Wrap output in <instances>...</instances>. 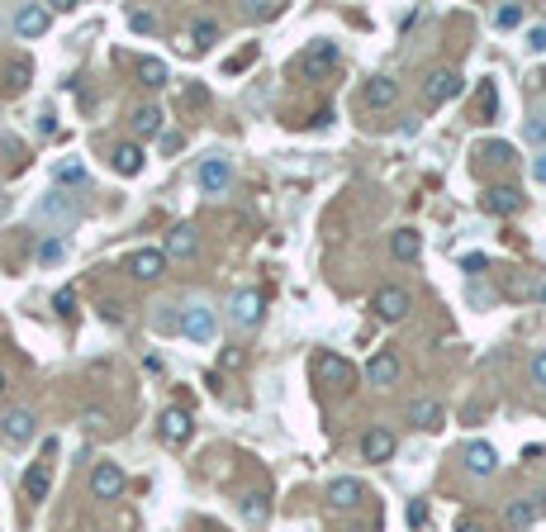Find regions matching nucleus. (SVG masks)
<instances>
[{
    "label": "nucleus",
    "instance_id": "45",
    "mask_svg": "<svg viewBox=\"0 0 546 532\" xmlns=\"http://www.w3.org/2000/svg\"><path fill=\"white\" fill-rule=\"evenodd\" d=\"M328 119H333V110H319V115L309 119V129H328Z\"/></svg>",
    "mask_w": 546,
    "mask_h": 532
},
{
    "label": "nucleus",
    "instance_id": "3",
    "mask_svg": "<svg viewBox=\"0 0 546 532\" xmlns=\"http://www.w3.org/2000/svg\"><path fill=\"white\" fill-rule=\"evenodd\" d=\"M466 91V81H461L456 67H432L428 81H423V95H428L432 105H447V100H456V95Z\"/></svg>",
    "mask_w": 546,
    "mask_h": 532
},
{
    "label": "nucleus",
    "instance_id": "28",
    "mask_svg": "<svg viewBox=\"0 0 546 532\" xmlns=\"http://www.w3.org/2000/svg\"><path fill=\"white\" fill-rule=\"evenodd\" d=\"M138 76L147 81V86H167V67H162V58H143L138 62Z\"/></svg>",
    "mask_w": 546,
    "mask_h": 532
},
{
    "label": "nucleus",
    "instance_id": "33",
    "mask_svg": "<svg viewBox=\"0 0 546 532\" xmlns=\"http://www.w3.org/2000/svg\"><path fill=\"white\" fill-rule=\"evenodd\" d=\"M242 513H248L252 523H266V499L262 495H248V499H242Z\"/></svg>",
    "mask_w": 546,
    "mask_h": 532
},
{
    "label": "nucleus",
    "instance_id": "29",
    "mask_svg": "<svg viewBox=\"0 0 546 532\" xmlns=\"http://www.w3.org/2000/svg\"><path fill=\"white\" fill-rule=\"evenodd\" d=\"M29 76H34V67H29V62H20V58L10 62V67H5V81H10V91L29 86Z\"/></svg>",
    "mask_w": 546,
    "mask_h": 532
},
{
    "label": "nucleus",
    "instance_id": "10",
    "mask_svg": "<svg viewBox=\"0 0 546 532\" xmlns=\"http://www.w3.org/2000/svg\"><path fill=\"white\" fill-rule=\"evenodd\" d=\"M333 62H337V44H333V38H319V44L305 48V58H299V72H305V76H323Z\"/></svg>",
    "mask_w": 546,
    "mask_h": 532
},
{
    "label": "nucleus",
    "instance_id": "7",
    "mask_svg": "<svg viewBox=\"0 0 546 532\" xmlns=\"http://www.w3.org/2000/svg\"><path fill=\"white\" fill-rule=\"evenodd\" d=\"M10 24H15L20 38H38V34H48L52 10H48V5H20L15 15H10Z\"/></svg>",
    "mask_w": 546,
    "mask_h": 532
},
{
    "label": "nucleus",
    "instance_id": "35",
    "mask_svg": "<svg viewBox=\"0 0 546 532\" xmlns=\"http://www.w3.org/2000/svg\"><path fill=\"white\" fill-rule=\"evenodd\" d=\"M100 319H109V323H124L129 314H124V305H119V299H100Z\"/></svg>",
    "mask_w": 546,
    "mask_h": 532
},
{
    "label": "nucleus",
    "instance_id": "20",
    "mask_svg": "<svg viewBox=\"0 0 546 532\" xmlns=\"http://www.w3.org/2000/svg\"><path fill=\"white\" fill-rule=\"evenodd\" d=\"M361 457H366V461H390V457H394V433H390V428H371V433L361 438Z\"/></svg>",
    "mask_w": 546,
    "mask_h": 532
},
{
    "label": "nucleus",
    "instance_id": "43",
    "mask_svg": "<svg viewBox=\"0 0 546 532\" xmlns=\"http://www.w3.org/2000/svg\"><path fill=\"white\" fill-rule=\"evenodd\" d=\"M532 176H537V181L546 186V147H542V153H537V157H532Z\"/></svg>",
    "mask_w": 546,
    "mask_h": 532
},
{
    "label": "nucleus",
    "instance_id": "34",
    "mask_svg": "<svg viewBox=\"0 0 546 532\" xmlns=\"http://www.w3.org/2000/svg\"><path fill=\"white\" fill-rule=\"evenodd\" d=\"M62 252H67V238H62V234H52V238L44 242V248H38V257H44V262H58Z\"/></svg>",
    "mask_w": 546,
    "mask_h": 532
},
{
    "label": "nucleus",
    "instance_id": "32",
    "mask_svg": "<svg viewBox=\"0 0 546 532\" xmlns=\"http://www.w3.org/2000/svg\"><path fill=\"white\" fill-rule=\"evenodd\" d=\"M58 181H62V186H81V181H86V167H81V162H62V167H58Z\"/></svg>",
    "mask_w": 546,
    "mask_h": 532
},
{
    "label": "nucleus",
    "instance_id": "16",
    "mask_svg": "<svg viewBox=\"0 0 546 532\" xmlns=\"http://www.w3.org/2000/svg\"><path fill=\"white\" fill-rule=\"evenodd\" d=\"M408 423L423 428V433H437L447 423V409L437 404V400H414V404H408Z\"/></svg>",
    "mask_w": 546,
    "mask_h": 532
},
{
    "label": "nucleus",
    "instance_id": "13",
    "mask_svg": "<svg viewBox=\"0 0 546 532\" xmlns=\"http://www.w3.org/2000/svg\"><path fill=\"white\" fill-rule=\"evenodd\" d=\"M480 204L489 214H518V210H523V190H518V186H489L480 195Z\"/></svg>",
    "mask_w": 546,
    "mask_h": 532
},
{
    "label": "nucleus",
    "instance_id": "26",
    "mask_svg": "<svg viewBox=\"0 0 546 532\" xmlns=\"http://www.w3.org/2000/svg\"><path fill=\"white\" fill-rule=\"evenodd\" d=\"M319 376L323 380H337V385H352V366L343 357H319Z\"/></svg>",
    "mask_w": 546,
    "mask_h": 532
},
{
    "label": "nucleus",
    "instance_id": "9",
    "mask_svg": "<svg viewBox=\"0 0 546 532\" xmlns=\"http://www.w3.org/2000/svg\"><path fill=\"white\" fill-rule=\"evenodd\" d=\"M181 333L195 337V343H210L214 337V309L210 305H186L181 309Z\"/></svg>",
    "mask_w": 546,
    "mask_h": 532
},
{
    "label": "nucleus",
    "instance_id": "40",
    "mask_svg": "<svg viewBox=\"0 0 546 532\" xmlns=\"http://www.w3.org/2000/svg\"><path fill=\"white\" fill-rule=\"evenodd\" d=\"M532 385H546V352L532 357Z\"/></svg>",
    "mask_w": 546,
    "mask_h": 532
},
{
    "label": "nucleus",
    "instance_id": "18",
    "mask_svg": "<svg viewBox=\"0 0 546 532\" xmlns=\"http://www.w3.org/2000/svg\"><path fill=\"white\" fill-rule=\"evenodd\" d=\"M366 380H371V385H394V380H400V357H394V352H376V357L366 361Z\"/></svg>",
    "mask_w": 546,
    "mask_h": 532
},
{
    "label": "nucleus",
    "instance_id": "5",
    "mask_svg": "<svg viewBox=\"0 0 546 532\" xmlns=\"http://www.w3.org/2000/svg\"><path fill=\"white\" fill-rule=\"evenodd\" d=\"M408 305H414V299H408V290H404V285H380V290H376V299H371V309H376L385 323H400L404 314H408Z\"/></svg>",
    "mask_w": 546,
    "mask_h": 532
},
{
    "label": "nucleus",
    "instance_id": "6",
    "mask_svg": "<svg viewBox=\"0 0 546 532\" xmlns=\"http://www.w3.org/2000/svg\"><path fill=\"white\" fill-rule=\"evenodd\" d=\"M34 433H38V418L29 414V409H5V414H0V438H5V442H29L34 438Z\"/></svg>",
    "mask_w": 546,
    "mask_h": 532
},
{
    "label": "nucleus",
    "instance_id": "31",
    "mask_svg": "<svg viewBox=\"0 0 546 532\" xmlns=\"http://www.w3.org/2000/svg\"><path fill=\"white\" fill-rule=\"evenodd\" d=\"M218 366H224V371H242V366H248V352H242V347H224V352H218Z\"/></svg>",
    "mask_w": 546,
    "mask_h": 532
},
{
    "label": "nucleus",
    "instance_id": "1",
    "mask_svg": "<svg viewBox=\"0 0 546 532\" xmlns=\"http://www.w3.org/2000/svg\"><path fill=\"white\" fill-rule=\"evenodd\" d=\"M29 214H34L38 224H52V228H62V234H67V228H72V224L81 219V210H76V204L67 200V195H58V190H48V195L38 200Z\"/></svg>",
    "mask_w": 546,
    "mask_h": 532
},
{
    "label": "nucleus",
    "instance_id": "23",
    "mask_svg": "<svg viewBox=\"0 0 546 532\" xmlns=\"http://www.w3.org/2000/svg\"><path fill=\"white\" fill-rule=\"evenodd\" d=\"M109 157H115V171L119 176H138L143 171V147L138 143H119Z\"/></svg>",
    "mask_w": 546,
    "mask_h": 532
},
{
    "label": "nucleus",
    "instance_id": "22",
    "mask_svg": "<svg viewBox=\"0 0 546 532\" xmlns=\"http://www.w3.org/2000/svg\"><path fill=\"white\" fill-rule=\"evenodd\" d=\"M390 252H394V262H418L423 238L414 234V228H400V234H390Z\"/></svg>",
    "mask_w": 546,
    "mask_h": 532
},
{
    "label": "nucleus",
    "instance_id": "37",
    "mask_svg": "<svg viewBox=\"0 0 546 532\" xmlns=\"http://www.w3.org/2000/svg\"><path fill=\"white\" fill-rule=\"evenodd\" d=\"M485 157H489V162H499V167H509V162H513V147H509V143H489V147H485Z\"/></svg>",
    "mask_w": 546,
    "mask_h": 532
},
{
    "label": "nucleus",
    "instance_id": "2",
    "mask_svg": "<svg viewBox=\"0 0 546 532\" xmlns=\"http://www.w3.org/2000/svg\"><path fill=\"white\" fill-rule=\"evenodd\" d=\"M228 186H233V157H228V153H210L200 162V190H204V195H224Z\"/></svg>",
    "mask_w": 546,
    "mask_h": 532
},
{
    "label": "nucleus",
    "instance_id": "48",
    "mask_svg": "<svg viewBox=\"0 0 546 532\" xmlns=\"http://www.w3.org/2000/svg\"><path fill=\"white\" fill-rule=\"evenodd\" d=\"M542 295H546V285H542Z\"/></svg>",
    "mask_w": 546,
    "mask_h": 532
},
{
    "label": "nucleus",
    "instance_id": "42",
    "mask_svg": "<svg viewBox=\"0 0 546 532\" xmlns=\"http://www.w3.org/2000/svg\"><path fill=\"white\" fill-rule=\"evenodd\" d=\"M52 305H58V314H72V305H76V295H72V290H58V299H52Z\"/></svg>",
    "mask_w": 546,
    "mask_h": 532
},
{
    "label": "nucleus",
    "instance_id": "38",
    "mask_svg": "<svg viewBox=\"0 0 546 532\" xmlns=\"http://www.w3.org/2000/svg\"><path fill=\"white\" fill-rule=\"evenodd\" d=\"M527 48L532 52H546V24H532V29H527Z\"/></svg>",
    "mask_w": 546,
    "mask_h": 532
},
{
    "label": "nucleus",
    "instance_id": "12",
    "mask_svg": "<svg viewBox=\"0 0 546 532\" xmlns=\"http://www.w3.org/2000/svg\"><path fill=\"white\" fill-rule=\"evenodd\" d=\"M361 499H366V485L357 475H337V480L328 485V504H333V509H357Z\"/></svg>",
    "mask_w": 546,
    "mask_h": 532
},
{
    "label": "nucleus",
    "instance_id": "24",
    "mask_svg": "<svg viewBox=\"0 0 546 532\" xmlns=\"http://www.w3.org/2000/svg\"><path fill=\"white\" fill-rule=\"evenodd\" d=\"M133 133H138V139H157L162 133V110L157 105H138V110H133Z\"/></svg>",
    "mask_w": 546,
    "mask_h": 532
},
{
    "label": "nucleus",
    "instance_id": "8",
    "mask_svg": "<svg viewBox=\"0 0 546 532\" xmlns=\"http://www.w3.org/2000/svg\"><path fill=\"white\" fill-rule=\"evenodd\" d=\"M91 495L95 499H119L124 495V471H119L115 461H100V466L91 471Z\"/></svg>",
    "mask_w": 546,
    "mask_h": 532
},
{
    "label": "nucleus",
    "instance_id": "47",
    "mask_svg": "<svg viewBox=\"0 0 546 532\" xmlns=\"http://www.w3.org/2000/svg\"><path fill=\"white\" fill-rule=\"evenodd\" d=\"M0 394H5V376H0Z\"/></svg>",
    "mask_w": 546,
    "mask_h": 532
},
{
    "label": "nucleus",
    "instance_id": "30",
    "mask_svg": "<svg viewBox=\"0 0 546 532\" xmlns=\"http://www.w3.org/2000/svg\"><path fill=\"white\" fill-rule=\"evenodd\" d=\"M495 24H499V29H518V24H523V5H499Z\"/></svg>",
    "mask_w": 546,
    "mask_h": 532
},
{
    "label": "nucleus",
    "instance_id": "21",
    "mask_svg": "<svg viewBox=\"0 0 546 532\" xmlns=\"http://www.w3.org/2000/svg\"><path fill=\"white\" fill-rule=\"evenodd\" d=\"M48 489H52V461H34L29 475H24V495H29V499H48Z\"/></svg>",
    "mask_w": 546,
    "mask_h": 532
},
{
    "label": "nucleus",
    "instance_id": "44",
    "mask_svg": "<svg viewBox=\"0 0 546 532\" xmlns=\"http://www.w3.org/2000/svg\"><path fill=\"white\" fill-rule=\"evenodd\" d=\"M129 24H133V29H138V34H147V29H153V15H147V10H143V15H129Z\"/></svg>",
    "mask_w": 546,
    "mask_h": 532
},
{
    "label": "nucleus",
    "instance_id": "39",
    "mask_svg": "<svg viewBox=\"0 0 546 532\" xmlns=\"http://www.w3.org/2000/svg\"><path fill=\"white\" fill-rule=\"evenodd\" d=\"M423 523H428V504L414 499V504H408V528H423Z\"/></svg>",
    "mask_w": 546,
    "mask_h": 532
},
{
    "label": "nucleus",
    "instance_id": "19",
    "mask_svg": "<svg viewBox=\"0 0 546 532\" xmlns=\"http://www.w3.org/2000/svg\"><path fill=\"white\" fill-rule=\"evenodd\" d=\"M461 461H466V471H471V475H489V471L499 466V452H495L489 442H471L466 452H461Z\"/></svg>",
    "mask_w": 546,
    "mask_h": 532
},
{
    "label": "nucleus",
    "instance_id": "41",
    "mask_svg": "<svg viewBox=\"0 0 546 532\" xmlns=\"http://www.w3.org/2000/svg\"><path fill=\"white\" fill-rule=\"evenodd\" d=\"M81 423H86V428H105L109 414H100V409H86V414H81Z\"/></svg>",
    "mask_w": 546,
    "mask_h": 532
},
{
    "label": "nucleus",
    "instance_id": "46",
    "mask_svg": "<svg viewBox=\"0 0 546 532\" xmlns=\"http://www.w3.org/2000/svg\"><path fill=\"white\" fill-rule=\"evenodd\" d=\"M456 532H485V528H480V523H471V518H466V523H461Z\"/></svg>",
    "mask_w": 546,
    "mask_h": 532
},
{
    "label": "nucleus",
    "instance_id": "25",
    "mask_svg": "<svg viewBox=\"0 0 546 532\" xmlns=\"http://www.w3.org/2000/svg\"><path fill=\"white\" fill-rule=\"evenodd\" d=\"M503 523H509L513 532H527L532 523H537V509H532L527 499H513L509 509H503Z\"/></svg>",
    "mask_w": 546,
    "mask_h": 532
},
{
    "label": "nucleus",
    "instance_id": "14",
    "mask_svg": "<svg viewBox=\"0 0 546 532\" xmlns=\"http://www.w3.org/2000/svg\"><path fill=\"white\" fill-rule=\"evenodd\" d=\"M162 252H167V257H176V262H190V257L200 252V238H195V228H190V224H176L171 234H167V242H162Z\"/></svg>",
    "mask_w": 546,
    "mask_h": 532
},
{
    "label": "nucleus",
    "instance_id": "11",
    "mask_svg": "<svg viewBox=\"0 0 546 532\" xmlns=\"http://www.w3.org/2000/svg\"><path fill=\"white\" fill-rule=\"evenodd\" d=\"M129 271H133V281H157L162 271H167V252L162 248H138L129 257Z\"/></svg>",
    "mask_w": 546,
    "mask_h": 532
},
{
    "label": "nucleus",
    "instance_id": "15",
    "mask_svg": "<svg viewBox=\"0 0 546 532\" xmlns=\"http://www.w3.org/2000/svg\"><path fill=\"white\" fill-rule=\"evenodd\" d=\"M157 438H162V442H171V447L190 438V414H186L181 404H171L167 414H162V423H157Z\"/></svg>",
    "mask_w": 546,
    "mask_h": 532
},
{
    "label": "nucleus",
    "instance_id": "4",
    "mask_svg": "<svg viewBox=\"0 0 546 532\" xmlns=\"http://www.w3.org/2000/svg\"><path fill=\"white\" fill-rule=\"evenodd\" d=\"M262 309H266V295L252 290V285L228 299V319H233L238 329H257V323H262Z\"/></svg>",
    "mask_w": 546,
    "mask_h": 532
},
{
    "label": "nucleus",
    "instance_id": "17",
    "mask_svg": "<svg viewBox=\"0 0 546 532\" xmlns=\"http://www.w3.org/2000/svg\"><path fill=\"white\" fill-rule=\"evenodd\" d=\"M394 100H400V81L394 76H371L366 81V105H371V110H390Z\"/></svg>",
    "mask_w": 546,
    "mask_h": 532
},
{
    "label": "nucleus",
    "instance_id": "36",
    "mask_svg": "<svg viewBox=\"0 0 546 532\" xmlns=\"http://www.w3.org/2000/svg\"><path fill=\"white\" fill-rule=\"evenodd\" d=\"M523 133H527V143H546V115H532Z\"/></svg>",
    "mask_w": 546,
    "mask_h": 532
},
{
    "label": "nucleus",
    "instance_id": "27",
    "mask_svg": "<svg viewBox=\"0 0 546 532\" xmlns=\"http://www.w3.org/2000/svg\"><path fill=\"white\" fill-rule=\"evenodd\" d=\"M214 38H218V24L214 20H195V24H190V44H195L200 52L214 48Z\"/></svg>",
    "mask_w": 546,
    "mask_h": 532
}]
</instances>
